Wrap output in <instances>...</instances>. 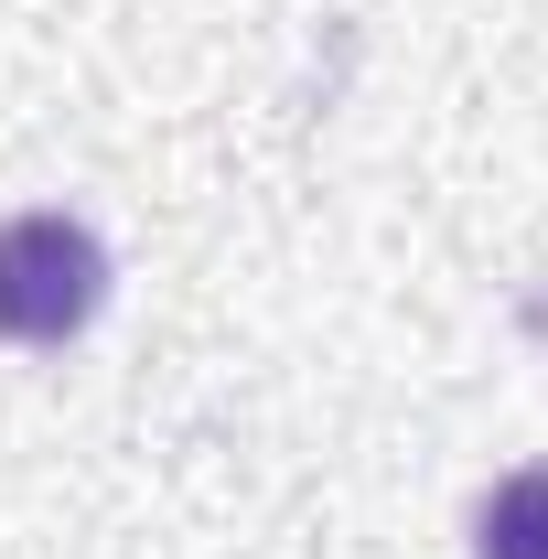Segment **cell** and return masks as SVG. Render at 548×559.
<instances>
[{"label": "cell", "mask_w": 548, "mask_h": 559, "mask_svg": "<svg viewBox=\"0 0 548 559\" xmlns=\"http://www.w3.org/2000/svg\"><path fill=\"white\" fill-rule=\"evenodd\" d=\"M474 559H548V463L505 474L474 506Z\"/></svg>", "instance_id": "7a4b0ae2"}, {"label": "cell", "mask_w": 548, "mask_h": 559, "mask_svg": "<svg viewBox=\"0 0 548 559\" xmlns=\"http://www.w3.org/2000/svg\"><path fill=\"white\" fill-rule=\"evenodd\" d=\"M97 301H108V248H97V226H75V215L33 205L0 226V334L11 345H65L97 323Z\"/></svg>", "instance_id": "6da1fadb"}]
</instances>
